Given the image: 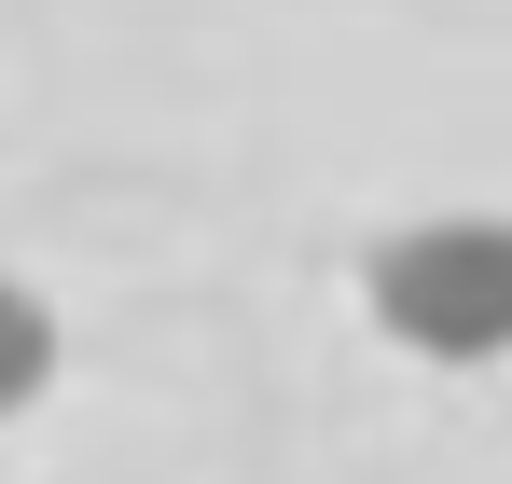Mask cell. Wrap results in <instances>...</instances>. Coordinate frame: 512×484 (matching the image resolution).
Returning <instances> with one entry per match:
<instances>
[{
    "instance_id": "cell-1",
    "label": "cell",
    "mask_w": 512,
    "mask_h": 484,
    "mask_svg": "<svg viewBox=\"0 0 512 484\" xmlns=\"http://www.w3.org/2000/svg\"><path fill=\"white\" fill-rule=\"evenodd\" d=\"M360 305L388 346H416L443 374H485L512 360V208H429L388 222L360 249Z\"/></svg>"
},
{
    "instance_id": "cell-2",
    "label": "cell",
    "mask_w": 512,
    "mask_h": 484,
    "mask_svg": "<svg viewBox=\"0 0 512 484\" xmlns=\"http://www.w3.org/2000/svg\"><path fill=\"white\" fill-rule=\"evenodd\" d=\"M56 388V319H42V291L28 277H0V429Z\"/></svg>"
}]
</instances>
